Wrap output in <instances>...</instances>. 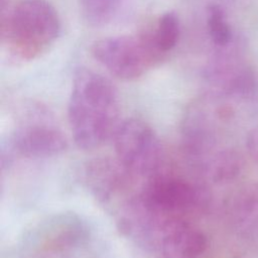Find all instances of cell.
Returning <instances> with one entry per match:
<instances>
[{"label":"cell","instance_id":"52a82bcc","mask_svg":"<svg viewBox=\"0 0 258 258\" xmlns=\"http://www.w3.org/2000/svg\"><path fill=\"white\" fill-rule=\"evenodd\" d=\"M86 182L92 194L103 203L120 192L133 178L129 170L116 157H99L91 160L86 168Z\"/></svg>","mask_w":258,"mask_h":258},{"label":"cell","instance_id":"8992f818","mask_svg":"<svg viewBox=\"0 0 258 258\" xmlns=\"http://www.w3.org/2000/svg\"><path fill=\"white\" fill-rule=\"evenodd\" d=\"M11 148L25 157H49L68 147L66 136L56 127L45 123L18 127L11 137Z\"/></svg>","mask_w":258,"mask_h":258},{"label":"cell","instance_id":"277c9868","mask_svg":"<svg viewBox=\"0 0 258 258\" xmlns=\"http://www.w3.org/2000/svg\"><path fill=\"white\" fill-rule=\"evenodd\" d=\"M117 158L133 177L145 178L161 172L163 149L153 129L136 118L120 123L113 137Z\"/></svg>","mask_w":258,"mask_h":258},{"label":"cell","instance_id":"4fadbf2b","mask_svg":"<svg viewBox=\"0 0 258 258\" xmlns=\"http://www.w3.org/2000/svg\"><path fill=\"white\" fill-rule=\"evenodd\" d=\"M38 258H69V257L67 255H63V254H60L57 252H49V253L41 255Z\"/></svg>","mask_w":258,"mask_h":258},{"label":"cell","instance_id":"7a4b0ae2","mask_svg":"<svg viewBox=\"0 0 258 258\" xmlns=\"http://www.w3.org/2000/svg\"><path fill=\"white\" fill-rule=\"evenodd\" d=\"M60 21L46 0H21L2 22V38L9 53L19 60H32L55 41Z\"/></svg>","mask_w":258,"mask_h":258},{"label":"cell","instance_id":"7c38bea8","mask_svg":"<svg viewBox=\"0 0 258 258\" xmlns=\"http://www.w3.org/2000/svg\"><path fill=\"white\" fill-rule=\"evenodd\" d=\"M250 142L252 143V150L255 152L256 155H258V130L255 131V133H253Z\"/></svg>","mask_w":258,"mask_h":258},{"label":"cell","instance_id":"8fae6325","mask_svg":"<svg viewBox=\"0 0 258 258\" xmlns=\"http://www.w3.org/2000/svg\"><path fill=\"white\" fill-rule=\"evenodd\" d=\"M207 27L210 37L216 45L225 46L230 42L232 38L231 28L223 9L219 5L213 4L208 7Z\"/></svg>","mask_w":258,"mask_h":258},{"label":"cell","instance_id":"30bf717a","mask_svg":"<svg viewBox=\"0 0 258 258\" xmlns=\"http://www.w3.org/2000/svg\"><path fill=\"white\" fill-rule=\"evenodd\" d=\"M121 0H80L81 14L92 25H104L116 14Z\"/></svg>","mask_w":258,"mask_h":258},{"label":"cell","instance_id":"3957f363","mask_svg":"<svg viewBox=\"0 0 258 258\" xmlns=\"http://www.w3.org/2000/svg\"><path fill=\"white\" fill-rule=\"evenodd\" d=\"M91 50L110 74L125 81L142 77L166 56L156 45L152 30L104 37L96 41Z\"/></svg>","mask_w":258,"mask_h":258},{"label":"cell","instance_id":"9c48e42d","mask_svg":"<svg viewBox=\"0 0 258 258\" xmlns=\"http://www.w3.org/2000/svg\"><path fill=\"white\" fill-rule=\"evenodd\" d=\"M152 34L158 48L167 54L175 47L179 38L180 24L177 15L173 12L162 14L158 18L156 26L152 29Z\"/></svg>","mask_w":258,"mask_h":258},{"label":"cell","instance_id":"ba28073f","mask_svg":"<svg viewBox=\"0 0 258 258\" xmlns=\"http://www.w3.org/2000/svg\"><path fill=\"white\" fill-rule=\"evenodd\" d=\"M207 248V237L183 217L175 218L167 227L159 251L164 258H197Z\"/></svg>","mask_w":258,"mask_h":258},{"label":"cell","instance_id":"6da1fadb","mask_svg":"<svg viewBox=\"0 0 258 258\" xmlns=\"http://www.w3.org/2000/svg\"><path fill=\"white\" fill-rule=\"evenodd\" d=\"M119 96L104 76L79 69L74 77L68 104V118L75 143L93 149L113 139L121 121Z\"/></svg>","mask_w":258,"mask_h":258},{"label":"cell","instance_id":"5b68a950","mask_svg":"<svg viewBox=\"0 0 258 258\" xmlns=\"http://www.w3.org/2000/svg\"><path fill=\"white\" fill-rule=\"evenodd\" d=\"M139 196L153 210L176 217L202 207L206 199L200 186L162 171L145 180Z\"/></svg>","mask_w":258,"mask_h":258}]
</instances>
